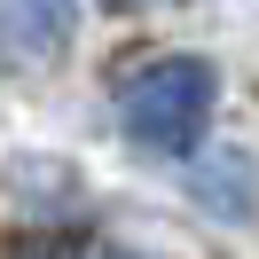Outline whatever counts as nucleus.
Instances as JSON below:
<instances>
[{
  "label": "nucleus",
  "instance_id": "obj_1",
  "mask_svg": "<svg viewBox=\"0 0 259 259\" xmlns=\"http://www.w3.org/2000/svg\"><path fill=\"white\" fill-rule=\"evenodd\" d=\"M212 102H220V71L204 55H165V63L134 71L118 87V126H126L134 149H157V157H181V149L204 142Z\"/></svg>",
  "mask_w": 259,
  "mask_h": 259
},
{
  "label": "nucleus",
  "instance_id": "obj_2",
  "mask_svg": "<svg viewBox=\"0 0 259 259\" xmlns=\"http://www.w3.org/2000/svg\"><path fill=\"white\" fill-rule=\"evenodd\" d=\"M79 0H0V63H48L71 48Z\"/></svg>",
  "mask_w": 259,
  "mask_h": 259
},
{
  "label": "nucleus",
  "instance_id": "obj_3",
  "mask_svg": "<svg viewBox=\"0 0 259 259\" xmlns=\"http://www.w3.org/2000/svg\"><path fill=\"white\" fill-rule=\"evenodd\" d=\"M8 259H63V251H48V243H16Z\"/></svg>",
  "mask_w": 259,
  "mask_h": 259
},
{
  "label": "nucleus",
  "instance_id": "obj_4",
  "mask_svg": "<svg viewBox=\"0 0 259 259\" xmlns=\"http://www.w3.org/2000/svg\"><path fill=\"white\" fill-rule=\"evenodd\" d=\"M95 259H142V251H95Z\"/></svg>",
  "mask_w": 259,
  "mask_h": 259
}]
</instances>
